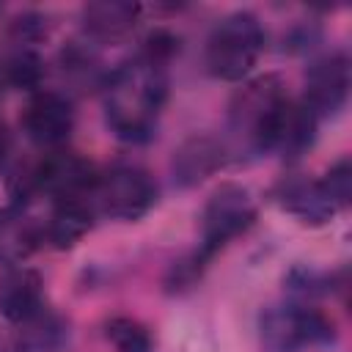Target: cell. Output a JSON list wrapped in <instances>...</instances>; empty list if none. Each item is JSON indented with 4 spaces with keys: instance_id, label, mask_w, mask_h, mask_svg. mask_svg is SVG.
Returning <instances> with one entry per match:
<instances>
[{
    "instance_id": "obj_1",
    "label": "cell",
    "mask_w": 352,
    "mask_h": 352,
    "mask_svg": "<svg viewBox=\"0 0 352 352\" xmlns=\"http://www.w3.org/2000/svg\"><path fill=\"white\" fill-rule=\"evenodd\" d=\"M168 58L140 50L107 72L102 85L104 124L121 143L140 146L157 135L168 102Z\"/></svg>"
},
{
    "instance_id": "obj_2",
    "label": "cell",
    "mask_w": 352,
    "mask_h": 352,
    "mask_svg": "<svg viewBox=\"0 0 352 352\" xmlns=\"http://www.w3.org/2000/svg\"><path fill=\"white\" fill-rule=\"evenodd\" d=\"M289 94L278 74H258L245 80L228 102V154L261 157L272 154L275 132L286 110Z\"/></svg>"
},
{
    "instance_id": "obj_3",
    "label": "cell",
    "mask_w": 352,
    "mask_h": 352,
    "mask_svg": "<svg viewBox=\"0 0 352 352\" xmlns=\"http://www.w3.org/2000/svg\"><path fill=\"white\" fill-rule=\"evenodd\" d=\"M267 44L261 19L253 11H231L214 22L206 38V72L223 82L245 80Z\"/></svg>"
},
{
    "instance_id": "obj_4",
    "label": "cell",
    "mask_w": 352,
    "mask_h": 352,
    "mask_svg": "<svg viewBox=\"0 0 352 352\" xmlns=\"http://www.w3.org/2000/svg\"><path fill=\"white\" fill-rule=\"evenodd\" d=\"M91 198L99 217H110L118 223H138L157 206L160 187L146 168L135 162H116L99 170Z\"/></svg>"
},
{
    "instance_id": "obj_5",
    "label": "cell",
    "mask_w": 352,
    "mask_h": 352,
    "mask_svg": "<svg viewBox=\"0 0 352 352\" xmlns=\"http://www.w3.org/2000/svg\"><path fill=\"white\" fill-rule=\"evenodd\" d=\"M261 344L270 352H308L336 341V324L300 300L270 305L258 316Z\"/></svg>"
},
{
    "instance_id": "obj_6",
    "label": "cell",
    "mask_w": 352,
    "mask_h": 352,
    "mask_svg": "<svg viewBox=\"0 0 352 352\" xmlns=\"http://www.w3.org/2000/svg\"><path fill=\"white\" fill-rule=\"evenodd\" d=\"M256 220V204L248 187L236 182L220 184L204 204L201 212V242L192 253L204 267L217 256L231 239L245 234Z\"/></svg>"
},
{
    "instance_id": "obj_7",
    "label": "cell",
    "mask_w": 352,
    "mask_h": 352,
    "mask_svg": "<svg viewBox=\"0 0 352 352\" xmlns=\"http://www.w3.org/2000/svg\"><path fill=\"white\" fill-rule=\"evenodd\" d=\"M77 124L74 102L63 91L52 88H38L30 94L25 110H22V129L33 146L41 151H55L63 148L66 140L72 138Z\"/></svg>"
},
{
    "instance_id": "obj_8",
    "label": "cell",
    "mask_w": 352,
    "mask_h": 352,
    "mask_svg": "<svg viewBox=\"0 0 352 352\" xmlns=\"http://www.w3.org/2000/svg\"><path fill=\"white\" fill-rule=\"evenodd\" d=\"M349 88H352L349 55L341 50H333L311 60V66L305 69V91L300 99L322 121L344 110L349 99Z\"/></svg>"
},
{
    "instance_id": "obj_9",
    "label": "cell",
    "mask_w": 352,
    "mask_h": 352,
    "mask_svg": "<svg viewBox=\"0 0 352 352\" xmlns=\"http://www.w3.org/2000/svg\"><path fill=\"white\" fill-rule=\"evenodd\" d=\"M231 160L226 140L206 135V132H195L190 138H184L170 157V182L179 190H190L198 187L201 182H206L209 176H214L226 162Z\"/></svg>"
},
{
    "instance_id": "obj_10",
    "label": "cell",
    "mask_w": 352,
    "mask_h": 352,
    "mask_svg": "<svg viewBox=\"0 0 352 352\" xmlns=\"http://www.w3.org/2000/svg\"><path fill=\"white\" fill-rule=\"evenodd\" d=\"M275 204L297 217L302 226H324L330 223L338 209L330 201L322 179H308V176H283L275 190H272Z\"/></svg>"
},
{
    "instance_id": "obj_11",
    "label": "cell",
    "mask_w": 352,
    "mask_h": 352,
    "mask_svg": "<svg viewBox=\"0 0 352 352\" xmlns=\"http://www.w3.org/2000/svg\"><path fill=\"white\" fill-rule=\"evenodd\" d=\"M143 6L132 0H94L80 8L82 36L94 44H107L129 36L140 22Z\"/></svg>"
},
{
    "instance_id": "obj_12",
    "label": "cell",
    "mask_w": 352,
    "mask_h": 352,
    "mask_svg": "<svg viewBox=\"0 0 352 352\" xmlns=\"http://www.w3.org/2000/svg\"><path fill=\"white\" fill-rule=\"evenodd\" d=\"M96 209L91 195H72V198H58L52 201V212L47 223L41 226L44 242L52 245L55 250H69L74 248L96 223Z\"/></svg>"
},
{
    "instance_id": "obj_13",
    "label": "cell",
    "mask_w": 352,
    "mask_h": 352,
    "mask_svg": "<svg viewBox=\"0 0 352 352\" xmlns=\"http://www.w3.org/2000/svg\"><path fill=\"white\" fill-rule=\"evenodd\" d=\"M44 280L30 267H8L0 278V314L16 327L44 308Z\"/></svg>"
},
{
    "instance_id": "obj_14",
    "label": "cell",
    "mask_w": 352,
    "mask_h": 352,
    "mask_svg": "<svg viewBox=\"0 0 352 352\" xmlns=\"http://www.w3.org/2000/svg\"><path fill=\"white\" fill-rule=\"evenodd\" d=\"M316 129H319V118L302 104V99H289L275 132L272 154H280L286 162H297L314 146Z\"/></svg>"
},
{
    "instance_id": "obj_15",
    "label": "cell",
    "mask_w": 352,
    "mask_h": 352,
    "mask_svg": "<svg viewBox=\"0 0 352 352\" xmlns=\"http://www.w3.org/2000/svg\"><path fill=\"white\" fill-rule=\"evenodd\" d=\"M44 242L41 226L33 223L22 206L0 209V264L19 267L38 245Z\"/></svg>"
},
{
    "instance_id": "obj_16",
    "label": "cell",
    "mask_w": 352,
    "mask_h": 352,
    "mask_svg": "<svg viewBox=\"0 0 352 352\" xmlns=\"http://www.w3.org/2000/svg\"><path fill=\"white\" fill-rule=\"evenodd\" d=\"M69 341V322L50 305L16 324V346L22 352H58Z\"/></svg>"
},
{
    "instance_id": "obj_17",
    "label": "cell",
    "mask_w": 352,
    "mask_h": 352,
    "mask_svg": "<svg viewBox=\"0 0 352 352\" xmlns=\"http://www.w3.org/2000/svg\"><path fill=\"white\" fill-rule=\"evenodd\" d=\"M58 66H60L63 80L72 88H99L102 91L107 72H110L102 66V58H99L94 41H88V38L69 41L58 55Z\"/></svg>"
},
{
    "instance_id": "obj_18",
    "label": "cell",
    "mask_w": 352,
    "mask_h": 352,
    "mask_svg": "<svg viewBox=\"0 0 352 352\" xmlns=\"http://www.w3.org/2000/svg\"><path fill=\"white\" fill-rule=\"evenodd\" d=\"M104 338L116 352H154L151 330L135 316H113L104 322Z\"/></svg>"
},
{
    "instance_id": "obj_19",
    "label": "cell",
    "mask_w": 352,
    "mask_h": 352,
    "mask_svg": "<svg viewBox=\"0 0 352 352\" xmlns=\"http://www.w3.org/2000/svg\"><path fill=\"white\" fill-rule=\"evenodd\" d=\"M286 289L302 302L308 297H316V294H330L333 292V275L324 272V270H314V267H294L289 275H286Z\"/></svg>"
},
{
    "instance_id": "obj_20",
    "label": "cell",
    "mask_w": 352,
    "mask_h": 352,
    "mask_svg": "<svg viewBox=\"0 0 352 352\" xmlns=\"http://www.w3.org/2000/svg\"><path fill=\"white\" fill-rule=\"evenodd\" d=\"M322 184L330 195V201L336 204V209H346L352 201V165L346 157H341L336 165H330V170L322 176Z\"/></svg>"
},
{
    "instance_id": "obj_21",
    "label": "cell",
    "mask_w": 352,
    "mask_h": 352,
    "mask_svg": "<svg viewBox=\"0 0 352 352\" xmlns=\"http://www.w3.org/2000/svg\"><path fill=\"white\" fill-rule=\"evenodd\" d=\"M47 36V16L38 11H25L11 22V38L16 47H33Z\"/></svg>"
},
{
    "instance_id": "obj_22",
    "label": "cell",
    "mask_w": 352,
    "mask_h": 352,
    "mask_svg": "<svg viewBox=\"0 0 352 352\" xmlns=\"http://www.w3.org/2000/svg\"><path fill=\"white\" fill-rule=\"evenodd\" d=\"M316 38H319V30L314 25H297V28H292L289 36H283V50H289V52H305V50L314 47Z\"/></svg>"
},
{
    "instance_id": "obj_23",
    "label": "cell",
    "mask_w": 352,
    "mask_h": 352,
    "mask_svg": "<svg viewBox=\"0 0 352 352\" xmlns=\"http://www.w3.org/2000/svg\"><path fill=\"white\" fill-rule=\"evenodd\" d=\"M8 151V132L3 129V124H0V157Z\"/></svg>"
}]
</instances>
